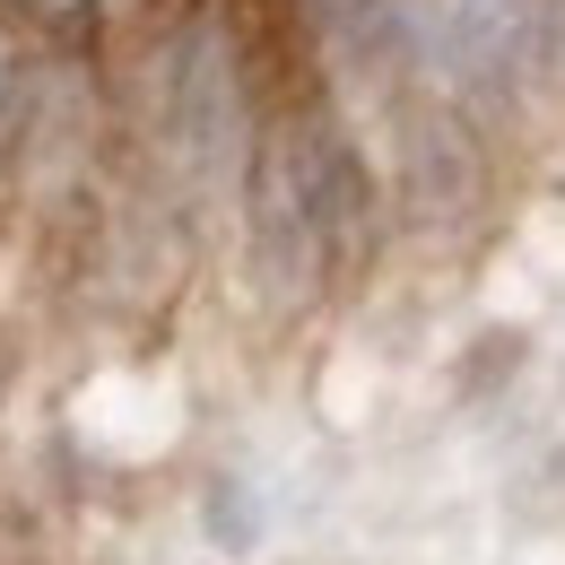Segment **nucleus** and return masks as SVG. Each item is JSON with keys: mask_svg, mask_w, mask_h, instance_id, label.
I'll list each match as a JSON object with an SVG mask.
<instances>
[{"mask_svg": "<svg viewBox=\"0 0 565 565\" xmlns=\"http://www.w3.org/2000/svg\"><path fill=\"white\" fill-rule=\"evenodd\" d=\"M401 26L409 78L461 114L565 96V0H401Z\"/></svg>", "mask_w": 565, "mask_h": 565, "instance_id": "obj_1", "label": "nucleus"}, {"mask_svg": "<svg viewBox=\"0 0 565 565\" xmlns=\"http://www.w3.org/2000/svg\"><path fill=\"white\" fill-rule=\"evenodd\" d=\"M157 131H166V157H174V174L192 192H226L244 174V78H235V44L210 18L166 44Z\"/></svg>", "mask_w": 565, "mask_h": 565, "instance_id": "obj_2", "label": "nucleus"}, {"mask_svg": "<svg viewBox=\"0 0 565 565\" xmlns=\"http://www.w3.org/2000/svg\"><path fill=\"white\" fill-rule=\"evenodd\" d=\"M244 217H253V270H262V287H270V305H305L313 287L331 279V244H322V226H313V210H305L287 131H270L262 157H253Z\"/></svg>", "mask_w": 565, "mask_h": 565, "instance_id": "obj_3", "label": "nucleus"}, {"mask_svg": "<svg viewBox=\"0 0 565 565\" xmlns=\"http://www.w3.org/2000/svg\"><path fill=\"white\" fill-rule=\"evenodd\" d=\"M540 479H548V488H557V495L522 488V513H531V522H565V444H557V452H548V461H540Z\"/></svg>", "mask_w": 565, "mask_h": 565, "instance_id": "obj_4", "label": "nucleus"}]
</instances>
